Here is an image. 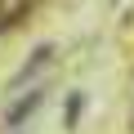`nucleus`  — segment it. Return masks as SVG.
I'll list each match as a JSON object with an SVG mask.
<instances>
[{"label":"nucleus","mask_w":134,"mask_h":134,"mask_svg":"<svg viewBox=\"0 0 134 134\" xmlns=\"http://www.w3.org/2000/svg\"><path fill=\"white\" fill-rule=\"evenodd\" d=\"M36 103H40V94H36V90H31V94H27V98H23V103H18V107H14V112H9V121H14V125H18V121H23V116H27V112H31V107H36Z\"/></svg>","instance_id":"1"}]
</instances>
